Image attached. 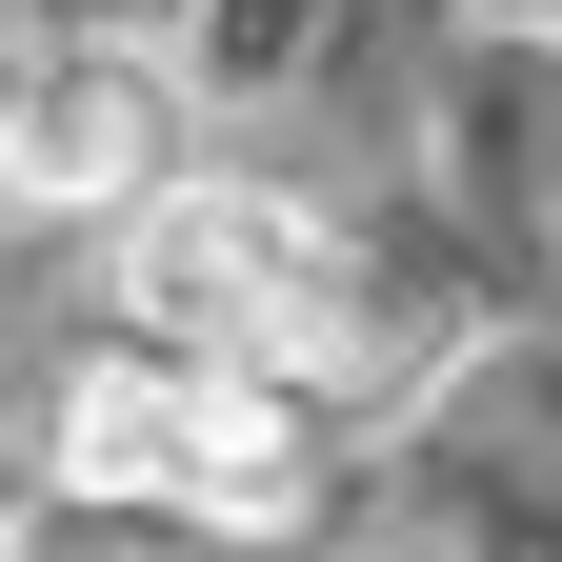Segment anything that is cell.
Returning <instances> with one entry per match:
<instances>
[{
    "instance_id": "6da1fadb",
    "label": "cell",
    "mask_w": 562,
    "mask_h": 562,
    "mask_svg": "<svg viewBox=\"0 0 562 562\" xmlns=\"http://www.w3.org/2000/svg\"><path fill=\"white\" fill-rule=\"evenodd\" d=\"M101 302H121V341L302 382L322 341H341V222L281 201V181H201V161H181L140 222H101Z\"/></svg>"
},
{
    "instance_id": "7a4b0ae2",
    "label": "cell",
    "mask_w": 562,
    "mask_h": 562,
    "mask_svg": "<svg viewBox=\"0 0 562 562\" xmlns=\"http://www.w3.org/2000/svg\"><path fill=\"white\" fill-rule=\"evenodd\" d=\"M60 482L101 522H281L302 503V382L181 362V341H101L60 382Z\"/></svg>"
},
{
    "instance_id": "3957f363",
    "label": "cell",
    "mask_w": 562,
    "mask_h": 562,
    "mask_svg": "<svg viewBox=\"0 0 562 562\" xmlns=\"http://www.w3.org/2000/svg\"><path fill=\"white\" fill-rule=\"evenodd\" d=\"M0 181H21L41 222H140V201L181 181V60H161V21L21 41V81H0Z\"/></svg>"
},
{
    "instance_id": "277c9868",
    "label": "cell",
    "mask_w": 562,
    "mask_h": 562,
    "mask_svg": "<svg viewBox=\"0 0 562 562\" xmlns=\"http://www.w3.org/2000/svg\"><path fill=\"white\" fill-rule=\"evenodd\" d=\"M503 21H562V0H503Z\"/></svg>"
},
{
    "instance_id": "5b68a950",
    "label": "cell",
    "mask_w": 562,
    "mask_h": 562,
    "mask_svg": "<svg viewBox=\"0 0 562 562\" xmlns=\"http://www.w3.org/2000/svg\"><path fill=\"white\" fill-rule=\"evenodd\" d=\"M0 81H21V41H0Z\"/></svg>"
}]
</instances>
